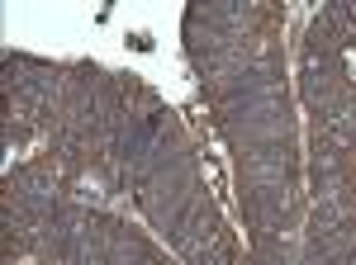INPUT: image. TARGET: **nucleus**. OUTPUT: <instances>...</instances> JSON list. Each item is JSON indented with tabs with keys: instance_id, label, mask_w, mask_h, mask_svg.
I'll list each match as a JSON object with an SVG mask.
<instances>
[{
	"instance_id": "nucleus-1",
	"label": "nucleus",
	"mask_w": 356,
	"mask_h": 265,
	"mask_svg": "<svg viewBox=\"0 0 356 265\" xmlns=\"http://www.w3.org/2000/svg\"><path fill=\"white\" fill-rule=\"evenodd\" d=\"M352 71H356V53H352Z\"/></svg>"
}]
</instances>
